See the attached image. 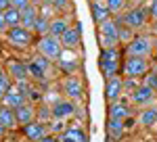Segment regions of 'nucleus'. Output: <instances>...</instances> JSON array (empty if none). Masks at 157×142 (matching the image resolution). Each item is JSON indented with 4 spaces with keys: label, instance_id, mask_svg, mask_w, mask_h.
<instances>
[{
    "label": "nucleus",
    "instance_id": "32",
    "mask_svg": "<svg viewBox=\"0 0 157 142\" xmlns=\"http://www.w3.org/2000/svg\"><path fill=\"white\" fill-rule=\"evenodd\" d=\"M147 11H149V17H151V21H157V0H149V6H147Z\"/></svg>",
    "mask_w": 157,
    "mask_h": 142
},
{
    "label": "nucleus",
    "instance_id": "38",
    "mask_svg": "<svg viewBox=\"0 0 157 142\" xmlns=\"http://www.w3.org/2000/svg\"><path fill=\"white\" fill-rule=\"evenodd\" d=\"M17 142H32V140H27L25 136H21V138H19V140H17Z\"/></svg>",
    "mask_w": 157,
    "mask_h": 142
},
{
    "label": "nucleus",
    "instance_id": "30",
    "mask_svg": "<svg viewBox=\"0 0 157 142\" xmlns=\"http://www.w3.org/2000/svg\"><path fill=\"white\" fill-rule=\"evenodd\" d=\"M111 15H124L126 13V0H107Z\"/></svg>",
    "mask_w": 157,
    "mask_h": 142
},
{
    "label": "nucleus",
    "instance_id": "5",
    "mask_svg": "<svg viewBox=\"0 0 157 142\" xmlns=\"http://www.w3.org/2000/svg\"><path fill=\"white\" fill-rule=\"evenodd\" d=\"M27 71H29V80L36 84H44L52 77V61L44 59L42 54H34L27 61Z\"/></svg>",
    "mask_w": 157,
    "mask_h": 142
},
{
    "label": "nucleus",
    "instance_id": "11",
    "mask_svg": "<svg viewBox=\"0 0 157 142\" xmlns=\"http://www.w3.org/2000/svg\"><path fill=\"white\" fill-rule=\"evenodd\" d=\"M149 11L143 9V6H134L130 11H126L121 15V23H126L128 27H132L134 32H138V29H143L147 23H149Z\"/></svg>",
    "mask_w": 157,
    "mask_h": 142
},
{
    "label": "nucleus",
    "instance_id": "31",
    "mask_svg": "<svg viewBox=\"0 0 157 142\" xmlns=\"http://www.w3.org/2000/svg\"><path fill=\"white\" fill-rule=\"evenodd\" d=\"M145 84H147V86H151V88H155V90H157V69H155V67H153V69L149 71V75L145 77Z\"/></svg>",
    "mask_w": 157,
    "mask_h": 142
},
{
    "label": "nucleus",
    "instance_id": "23",
    "mask_svg": "<svg viewBox=\"0 0 157 142\" xmlns=\"http://www.w3.org/2000/svg\"><path fill=\"white\" fill-rule=\"evenodd\" d=\"M130 121V119H128ZM107 134L111 140H121L126 134V121L124 119H107Z\"/></svg>",
    "mask_w": 157,
    "mask_h": 142
},
{
    "label": "nucleus",
    "instance_id": "28",
    "mask_svg": "<svg viewBox=\"0 0 157 142\" xmlns=\"http://www.w3.org/2000/svg\"><path fill=\"white\" fill-rule=\"evenodd\" d=\"M134 36H136V32H134L132 27H128L126 23H121V19H120V42H121V46L126 48L134 40Z\"/></svg>",
    "mask_w": 157,
    "mask_h": 142
},
{
    "label": "nucleus",
    "instance_id": "3",
    "mask_svg": "<svg viewBox=\"0 0 157 142\" xmlns=\"http://www.w3.org/2000/svg\"><path fill=\"white\" fill-rule=\"evenodd\" d=\"M151 69H153V63H151V59H145V57H130V54H126L124 63H121V75L124 77H132V80H145Z\"/></svg>",
    "mask_w": 157,
    "mask_h": 142
},
{
    "label": "nucleus",
    "instance_id": "2",
    "mask_svg": "<svg viewBox=\"0 0 157 142\" xmlns=\"http://www.w3.org/2000/svg\"><path fill=\"white\" fill-rule=\"evenodd\" d=\"M155 52H157V40H155V36H151V34L134 36V40L126 46V50H124V54L145 57V59H151Z\"/></svg>",
    "mask_w": 157,
    "mask_h": 142
},
{
    "label": "nucleus",
    "instance_id": "33",
    "mask_svg": "<svg viewBox=\"0 0 157 142\" xmlns=\"http://www.w3.org/2000/svg\"><path fill=\"white\" fill-rule=\"evenodd\" d=\"M11 6L19 9V11H25L27 6H32V0H11Z\"/></svg>",
    "mask_w": 157,
    "mask_h": 142
},
{
    "label": "nucleus",
    "instance_id": "36",
    "mask_svg": "<svg viewBox=\"0 0 157 142\" xmlns=\"http://www.w3.org/2000/svg\"><path fill=\"white\" fill-rule=\"evenodd\" d=\"M50 0H32V4H34V6H38V9H40V6H44V4H48Z\"/></svg>",
    "mask_w": 157,
    "mask_h": 142
},
{
    "label": "nucleus",
    "instance_id": "35",
    "mask_svg": "<svg viewBox=\"0 0 157 142\" xmlns=\"http://www.w3.org/2000/svg\"><path fill=\"white\" fill-rule=\"evenodd\" d=\"M6 9H11V0H0V13H4Z\"/></svg>",
    "mask_w": 157,
    "mask_h": 142
},
{
    "label": "nucleus",
    "instance_id": "8",
    "mask_svg": "<svg viewBox=\"0 0 157 142\" xmlns=\"http://www.w3.org/2000/svg\"><path fill=\"white\" fill-rule=\"evenodd\" d=\"M128 100H130V105H132L136 111H138V109H147V106H155L157 105V90L143 82L128 94Z\"/></svg>",
    "mask_w": 157,
    "mask_h": 142
},
{
    "label": "nucleus",
    "instance_id": "18",
    "mask_svg": "<svg viewBox=\"0 0 157 142\" xmlns=\"http://www.w3.org/2000/svg\"><path fill=\"white\" fill-rule=\"evenodd\" d=\"M63 48L67 50H80V44H82V34H80V25H71L65 34L59 38Z\"/></svg>",
    "mask_w": 157,
    "mask_h": 142
},
{
    "label": "nucleus",
    "instance_id": "41",
    "mask_svg": "<svg viewBox=\"0 0 157 142\" xmlns=\"http://www.w3.org/2000/svg\"><path fill=\"white\" fill-rule=\"evenodd\" d=\"M155 132H157V128H155Z\"/></svg>",
    "mask_w": 157,
    "mask_h": 142
},
{
    "label": "nucleus",
    "instance_id": "15",
    "mask_svg": "<svg viewBox=\"0 0 157 142\" xmlns=\"http://www.w3.org/2000/svg\"><path fill=\"white\" fill-rule=\"evenodd\" d=\"M61 142H88V134H86L84 125L80 121H69V125L65 128L63 134L57 136Z\"/></svg>",
    "mask_w": 157,
    "mask_h": 142
},
{
    "label": "nucleus",
    "instance_id": "4",
    "mask_svg": "<svg viewBox=\"0 0 157 142\" xmlns=\"http://www.w3.org/2000/svg\"><path fill=\"white\" fill-rule=\"evenodd\" d=\"M34 50H36L38 54H42L44 59L52 61V63H57L61 59V54H63V44H61L59 38H55L52 34H46V36H40L36 40V44H34Z\"/></svg>",
    "mask_w": 157,
    "mask_h": 142
},
{
    "label": "nucleus",
    "instance_id": "22",
    "mask_svg": "<svg viewBox=\"0 0 157 142\" xmlns=\"http://www.w3.org/2000/svg\"><path fill=\"white\" fill-rule=\"evenodd\" d=\"M0 125H2L6 132H13V130L19 128V121H17V113H15V109L2 105V103H0Z\"/></svg>",
    "mask_w": 157,
    "mask_h": 142
},
{
    "label": "nucleus",
    "instance_id": "20",
    "mask_svg": "<svg viewBox=\"0 0 157 142\" xmlns=\"http://www.w3.org/2000/svg\"><path fill=\"white\" fill-rule=\"evenodd\" d=\"M132 109H134V106L130 105V100H124V98H121V100H117V103L109 105V117L128 121V119L132 117Z\"/></svg>",
    "mask_w": 157,
    "mask_h": 142
},
{
    "label": "nucleus",
    "instance_id": "6",
    "mask_svg": "<svg viewBox=\"0 0 157 142\" xmlns=\"http://www.w3.org/2000/svg\"><path fill=\"white\" fill-rule=\"evenodd\" d=\"M98 42L101 48H117L120 42V17H111L98 25Z\"/></svg>",
    "mask_w": 157,
    "mask_h": 142
},
{
    "label": "nucleus",
    "instance_id": "34",
    "mask_svg": "<svg viewBox=\"0 0 157 142\" xmlns=\"http://www.w3.org/2000/svg\"><path fill=\"white\" fill-rule=\"evenodd\" d=\"M9 32V23H6V17H4V13H0V36H4Z\"/></svg>",
    "mask_w": 157,
    "mask_h": 142
},
{
    "label": "nucleus",
    "instance_id": "24",
    "mask_svg": "<svg viewBox=\"0 0 157 142\" xmlns=\"http://www.w3.org/2000/svg\"><path fill=\"white\" fill-rule=\"evenodd\" d=\"M69 27H71V23H69L67 15H57V17L50 19V34L55 36V38H61Z\"/></svg>",
    "mask_w": 157,
    "mask_h": 142
},
{
    "label": "nucleus",
    "instance_id": "10",
    "mask_svg": "<svg viewBox=\"0 0 157 142\" xmlns=\"http://www.w3.org/2000/svg\"><path fill=\"white\" fill-rule=\"evenodd\" d=\"M50 106H52V119H65V121H71L75 117V111H78V103L69 100L63 94L57 100H52Z\"/></svg>",
    "mask_w": 157,
    "mask_h": 142
},
{
    "label": "nucleus",
    "instance_id": "9",
    "mask_svg": "<svg viewBox=\"0 0 157 142\" xmlns=\"http://www.w3.org/2000/svg\"><path fill=\"white\" fill-rule=\"evenodd\" d=\"M61 94L67 96L73 103H82V98H84V82H82V77L78 73L65 75L61 80Z\"/></svg>",
    "mask_w": 157,
    "mask_h": 142
},
{
    "label": "nucleus",
    "instance_id": "16",
    "mask_svg": "<svg viewBox=\"0 0 157 142\" xmlns=\"http://www.w3.org/2000/svg\"><path fill=\"white\" fill-rule=\"evenodd\" d=\"M4 69L9 71V75H11V80L15 84L19 82H29V71H27V63L19 59H9L4 63Z\"/></svg>",
    "mask_w": 157,
    "mask_h": 142
},
{
    "label": "nucleus",
    "instance_id": "7",
    "mask_svg": "<svg viewBox=\"0 0 157 142\" xmlns=\"http://www.w3.org/2000/svg\"><path fill=\"white\" fill-rule=\"evenodd\" d=\"M4 40L17 50H27V48H34L36 44V34L23 25H17V27H9V32L4 34Z\"/></svg>",
    "mask_w": 157,
    "mask_h": 142
},
{
    "label": "nucleus",
    "instance_id": "1",
    "mask_svg": "<svg viewBox=\"0 0 157 142\" xmlns=\"http://www.w3.org/2000/svg\"><path fill=\"white\" fill-rule=\"evenodd\" d=\"M124 50L117 48H101V59H98V69L105 80H111L115 75H121V63H124Z\"/></svg>",
    "mask_w": 157,
    "mask_h": 142
},
{
    "label": "nucleus",
    "instance_id": "40",
    "mask_svg": "<svg viewBox=\"0 0 157 142\" xmlns=\"http://www.w3.org/2000/svg\"><path fill=\"white\" fill-rule=\"evenodd\" d=\"M0 142H4V140H0Z\"/></svg>",
    "mask_w": 157,
    "mask_h": 142
},
{
    "label": "nucleus",
    "instance_id": "29",
    "mask_svg": "<svg viewBox=\"0 0 157 142\" xmlns=\"http://www.w3.org/2000/svg\"><path fill=\"white\" fill-rule=\"evenodd\" d=\"M4 17H6L9 27H17V25H21V11H19V9H15V6L6 9V11H4Z\"/></svg>",
    "mask_w": 157,
    "mask_h": 142
},
{
    "label": "nucleus",
    "instance_id": "39",
    "mask_svg": "<svg viewBox=\"0 0 157 142\" xmlns=\"http://www.w3.org/2000/svg\"><path fill=\"white\" fill-rule=\"evenodd\" d=\"M155 57H157V52H155Z\"/></svg>",
    "mask_w": 157,
    "mask_h": 142
},
{
    "label": "nucleus",
    "instance_id": "26",
    "mask_svg": "<svg viewBox=\"0 0 157 142\" xmlns=\"http://www.w3.org/2000/svg\"><path fill=\"white\" fill-rule=\"evenodd\" d=\"M50 19H52V17H46V15H42V13H40L36 25H34V34H36L38 38H40V36L50 34Z\"/></svg>",
    "mask_w": 157,
    "mask_h": 142
},
{
    "label": "nucleus",
    "instance_id": "14",
    "mask_svg": "<svg viewBox=\"0 0 157 142\" xmlns=\"http://www.w3.org/2000/svg\"><path fill=\"white\" fill-rule=\"evenodd\" d=\"M21 136H25L27 140H32V142H40V140H44L46 136H50V125L46 123V121L36 119L34 123L21 128Z\"/></svg>",
    "mask_w": 157,
    "mask_h": 142
},
{
    "label": "nucleus",
    "instance_id": "12",
    "mask_svg": "<svg viewBox=\"0 0 157 142\" xmlns=\"http://www.w3.org/2000/svg\"><path fill=\"white\" fill-rule=\"evenodd\" d=\"M126 94V82H124V75H115L111 80H105V98H107V105H113L121 100Z\"/></svg>",
    "mask_w": 157,
    "mask_h": 142
},
{
    "label": "nucleus",
    "instance_id": "13",
    "mask_svg": "<svg viewBox=\"0 0 157 142\" xmlns=\"http://www.w3.org/2000/svg\"><path fill=\"white\" fill-rule=\"evenodd\" d=\"M57 67H59L61 73H65V75H73V73H78L80 71V52L78 50H63V54H61V59L57 61Z\"/></svg>",
    "mask_w": 157,
    "mask_h": 142
},
{
    "label": "nucleus",
    "instance_id": "27",
    "mask_svg": "<svg viewBox=\"0 0 157 142\" xmlns=\"http://www.w3.org/2000/svg\"><path fill=\"white\" fill-rule=\"evenodd\" d=\"M13 80H11V75H9V71L4 69L2 65H0V100L4 98V94L11 90V86H13Z\"/></svg>",
    "mask_w": 157,
    "mask_h": 142
},
{
    "label": "nucleus",
    "instance_id": "21",
    "mask_svg": "<svg viewBox=\"0 0 157 142\" xmlns=\"http://www.w3.org/2000/svg\"><path fill=\"white\" fill-rule=\"evenodd\" d=\"M90 11H92V19H94V23H97V25L105 23L107 19L113 17L111 11H109L107 0H92V2H90Z\"/></svg>",
    "mask_w": 157,
    "mask_h": 142
},
{
    "label": "nucleus",
    "instance_id": "19",
    "mask_svg": "<svg viewBox=\"0 0 157 142\" xmlns=\"http://www.w3.org/2000/svg\"><path fill=\"white\" fill-rule=\"evenodd\" d=\"M15 113H17V121H19V128H25V125L34 123V121L38 119V106H36V105H32V103H25L23 106L15 109Z\"/></svg>",
    "mask_w": 157,
    "mask_h": 142
},
{
    "label": "nucleus",
    "instance_id": "37",
    "mask_svg": "<svg viewBox=\"0 0 157 142\" xmlns=\"http://www.w3.org/2000/svg\"><path fill=\"white\" fill-rule=\"evenodd\" d=\"M40 142H61V140L57 138V136H46L44 140H40Z\"/></svg>",
    "mask_w": 157,
    "mask_h": 142
},
{
    "label": "nucleus",
    "instance_id": "25",
    "mask_svg": "<svg viewBox=\"0 0 157 142\" xmlns=\"http://www.w3.org/2000/svg\"><path fill=\"white\" fill-rule=\"evenodd\" d=\"M38 17H40V9L32 4V6H27L25 11H21V25L34 32V25H36Z\"/></svg>",
    "mask_w": 157,
    "mask_h": 142
},
{
    "label": "nucleus",
    "instance_id": "17",
    "mask_svg": "<svg viewBox=\"0 0 157 142\" xmlns=\"http://www.w3.org/2000/svg\"><path fill=\"white\" fill-rule=\"evenodd\" d=\"M136 123L143 130H155L157 128V105L147 106V109H138L136 111Z\"/></svg>",
    "mask_w": 157,
    "mask_h": 142
}]
</instances>
